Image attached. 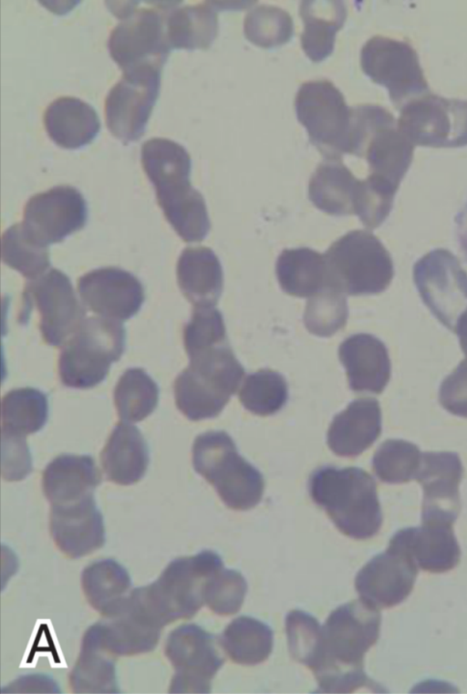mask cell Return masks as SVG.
<instances>
[{"mask_svg": "<svg viewBox=\"0 0 467 694\" xmlns=\"http://www.w3.org/2000/svg\"><path fill=\"white\" fill-rule=\"evenodd\" d=\"M379 610L362 600L335 609L321 627L320 642L308 668L323 693H348L361 687L379 688L364 671L367 651L379 636Z\"/></svg>", "mask_w": 467, "mask_h": 694, "instance_id": "6da1fadb", "label": "cell"}, {"mask_svg": "<svg viewBox=\"0 0 467 694\" xmlns=\"http://www.w3.org/2000/svg\"><path fill=\"white\" fill-rule=\"evenodd\" d=\"M141 163L176 233L188 243L202 241L211 223L202 195L191 184L192 163L186 149L169 139L152 138L142 144Z\"/></svg>", "mask_w": 467, "mask_h": 694, "instance_id": "7a4b0ae2", "label": "cell"}, {"mask_svg": "<svg viewBox=\"0 0 467 694\" xmlns=\"http://www.w3.org/2000/svg\"><path fill=\"white\" fill-rule=\"evenodd\" d=\"M223 567L221 556L211 550L171 561L156 581L130 592L129 605L160 628L191 618L204 603L206 582Z\"/></svg>", "mask_w": 467, "mask_h": 694, "instance_id": "3957f363", "label": "cell"}, {"mask_svg": "<svg viewBox=\"0 0 467 694\" xmlns=\"http://www.w3.org/2000/svg\"><path fill=\"white\" fill-rule=\"evenodd\" d=\"M309 494L337 528L354 539L376 535L382 524V513L373 477L358 467L322 466L308 482Z\"/></svg>", "mask_w": 467, "mask_h": 694, "instance_id": "277c9868", "label": "cell"}, {"mask_svg": "<svg viewBox=\"0 0 467 694\" xmlns=\"http://www.w3.org/2000/svg\"><path fill=\"white\" fill-rule=\"evenodd\" d=\"M174 382L177 408L191 420L218 416L244 376L228 342L198 352Z\"/></svg>", "mask_w": 467, "mask_h": 694, "instance_id": "5b68a950", "label": "cell"}, {"mask_svg": "<svg viewBox=\"0 0 467 694\" xmlns=\"http://www.w3.org/2000/svg\"><path fill=\"white\" fill-rule=\"evenodd\" d=\"M192 465L215 488L227 507L245 511L262 500V473L238 453L227 432L212 430L197 436L192 445Z\"/></svg>", "mask_w": 467, "mask_h": 694, "instance_id": "8992f818", "label": "cell"}, {"mask_svg": "<svg viewBox=\"0 0 467 694\" xmlns=\"http://www.w3.org/2000/svg\"><path fill=\"white\" fill-rule=\"evenodd\" d=\"M125 328L119 321L86 318L66 343L58 362L62 383L70 388H90L103 381L111 364L125 347Z\"/></svg>", "mask_w": 467, "mask_h": 694, "instance_id": "52a82bcc", "label": "cell"}, {"mask_svg": "<svg viewBox=\"0 0 467 694\" xmlns=\"http://www.w3.org/2000/svg\"><path fill=\"white\" fill-rule=\"evenodd\" d=\"M295 107L311 143L326 160H340L343 153H351L352 109L332 82L321 79L302 84Z\"/></svg>", "mask_w": 467, "mask_h": 694, "instance_id": "ba28073f", "label": "cell"}, {"mask_svg": "<svg viewBox=\"0 0 467 694\" xmlns=\"http://www.w3.org/2000/svg\"><path fill=\"white\" fill-rule=\"evenodd\" d=\"M327 285L359 295L381 291L389 274L383 247L370 233L351 231L335 241L324 254Z\"/></svg>", "mask_w": 467, "mask_h": 694, "instance_id": "9c48e42d", "label": "cell"}, {"mask_svg": "<svg viewBox=\"0 0 467 694\" xmlns=\"http://www.w3.org/2000/svg\"><path fill=\"white\" fill-rule=\"evenodd\" d=\"M165 655L173 666L171 693H208L224 662L215 637L195 624L182 625L169 635Z\"/></svg>", "mask_w": 467, "mask_h": 694, "instance_id": "30bf717a", "label": "cell"}, {"mask_svg": "<svg viewBox=\"0 0 467 694\" xmlns=\"http://www.w3.org/2000/svg\"><path fill=\"white\" fill-rule=\"evenodd\" d=\"M161 69L147 67L123 73L105 100L109 130L124 143L139 140L145 131L159 97Z\"/></svg>", "mask_w": 467, "mask_h": 694, "instance_id": "8fae6325", "label": "cell"}, {"mask_svg": "<svg viewBox=\"0 0 467 694\" xmlns=\"http://www.w3.org/2000/svg\"><path fill=\"white\" fill-rule=\"evenodd\" d=\"M109 50L123 73L147 67L161 69L171 48L160 13L150 8L129 13L112 30Z\"/></svg>", "mask_w": 467, "mask_h": 694, "instance_id": "7c38bea8", "label": "cell"}, {"mask_svg": "<svg viewBox=\"0 0 467 694\" xmlns=\"http://www.w3.org/2000/svg\"><path fill=\"white\" fill-rule=\"evenodd\" d=\"M25 297L36 306L42 337L50 346L66 344L86 319V309L70 279L57 269L32 280L25 290Z\"/></svg>", "mask_w": 467, "mask_h": 694, "instance_id": "4fadbf2b", "label": "cell"}, {"mask_svg": "<svg viewBox=\"0 0 467 694\" xmlns=\"http://www.w3.org/2000/svg\"><path fill=\"white\" fill-rule=\"evenodd\" d=\"M87 218L82 194L72 186L59 185L27 201L21 225L30 239L48 247L82 229Z\"/></svg>", "mask_w": 467, "mask_h": 694, "instance_id": "5bb4252c", "label": "cell"}, {"mask_svg": "<svg viewBox=\"0 0 467 694\" xmlns=\"http://www.w3.org/2000/svg\"><path fill=\"white\" fill-rule=\"evenodd\" d=\"M418 568L410 556L389 545L359 570L355 587L367 605L379 610L392 607L412 591Z\"/></svg>", "mask_w": 467, "mask_h": 694, "instance_id": "9a60e30c", "label": "cell"}, {"mask_svg": "<svg viewBox=\"0 0 467 694\" xmlns=\"http://www.w3.org/2000/svg\"><path fill=\"white\" fill-rule=\"evenodd\" d=\"M462 474L463 468L457 453H422L415 477L423 489L422 523H454L461 508L459 484Z\"/></svg>", "mask_w": 467, "mask_h": 694, "instance_id": "2e32d148", "label": "cell"}, {"mask_svg": "<svg viewBox=\"0 0 467 694\" xmlns=\"http://www.w3.org/2000/svg\"><path fill=\"white\" fill-rule=\"evenodd\" d=\"M78 289L91 311L117 321L135 316L145 298L140 280L116 267L99 268L85 274L78 279Z\"/></svg>", "mask_w": 467, "mask_h": 694, "instance_id": "e0dca14e", "label": "cell"}, {"mask_svg": "<svg viewBox=\"0 0 467 694\" xmlns=\"http://www.w3.org/2000/svg\"><path fill=\"white\" fill-rule=\"evenodd\" d=\"M50 533L57 548L71 558L88 555L102 547L105 527L93 494L72 502L52 504Z\"/></svg>", "mask_w": 467, "mask_h": 694, "instance_id": "ac0fdd59", "label": "cell"}, {"mask_svg": "<svg viewBox=\"0 0 467 694\" xmlns=\"http://www.w3.org/2000/svg\"><path fill=\"white\" fill-rule=\"evenodd\" d=\"M389 545L407 554L419 568L430 573L448 572L461 558V549L450 524L422 523L420 527L400 529L390 538Z\"/></svg>", "mask_w": 467, "mask_h": 694, "instance_id": "d6986e66", "label": "cell"}, {"mask_svg": "<svg viewBox=\"0 0 467 694\" xmlns=\"http://www.w3.org/2000/svg\"><path fill=\"white\" fill-rule=\"evenodd\" d=\"M349 387L356 392L381 393L390 377L388 352L381 341L371 335L355 334L338 347Z\"/></svg>", "mask_w": 467, "mask_h": 694, "instance_id": "ffe728a7", "label": "cell"}, {"mask_svg": "<svg viewBox=\"0 0 467 694\" xmlns=\"http://www.w3.org/2000/svg\"><path fill=\"white\" fill-rule=\"evenodd\" d=\"M381 432L379 403L372 398L353 400L337 414L327 430L329 449L339 456H358L369 448Z\"/></svg>", "mask_w": 467, "mask_h": 694, "instance_id": "44dd1931", "label": "cell"}, {"mask_svg": "<svg viewBox=\"0 0 467 694\" xmlns=\"http://www.w3.org/2000/svg\"><path fill=\"white\" fill-rule=\"evenodd\" d=\"M100 482L101 474L90 455L60 454L47 464L42 475L43 492L52 504L90 495Z\"/></svg>", "mask_w": 467, "mask_h": 694, "instance_id": "7402d4cb", "label": "cell"}, {"mask_svg": "<svg viewBox=\"0 0 467 694\" xmlns=\"http://www.w3.org/2000/svg\"><path fill=\"white\" fill-rule=\"evenodd\" d=\"M177 281L195 307L214 306L223 286L222 265L214 252L203 246L185 248L178 260Z\"/></svg>", "mask_w": 467, "mask_h": 694, "instance_id": "603a6c76", "label": "cell"}, {"mask_svg": "<svg viewBox=\"0 0 467 694\" xmlns=\"http://www.w3.org/2000/svg\"><path fill=\"white\" fill-rule=\"evenodd\" d=\"M44 124L50 139L64 149H78L90 143L100 129L94 108L73 97L54 100L44 113Z\"/></svg>", "mask_w": 467, "mask_h": 694, "instance_id": "cb8c5ba5", "label": "cell"}, {"mask_svg": "<svg viewBox=\"0 0 467 694\" xmlns=\"http://www.w3.org/2000/svg\"><path fill=\"white\" fill-rule=\"evenodd\" d=\"M100 458L107 478L120 485L139 482L150 461L143 435L137 427L127 423H119L113 429Z\"/></svg>", "mask_w": 467, "mask_h": 694, "instance_id": "d4e9b609", "label": "cell"}, {"mask_svg": "<svg viewBox=\"0 0 467 694\" xmlns=\"http://www.w3.org/2000/svg\"><path fill=\"white\" fill-rule=\"evenodd\" d=\"M360 182L340 160H326L311 176L308 196L326 213L349 215L355 213Z\"/></svg>", "mask_w": 467, "mask_h": 694, "instance_id": "484cf974", "label": "cell"}, {"mask_svg": "<svg viewBox=\"0 0 467 694\" xmlns=\"http://www.w3.org/2000/svg\"><path fill=\"white\" fill-rule=\"evenodd\" d=\"M107 618L96 624L102 646L112 655L142 654L158 644L161 628L140 616L127 600L118 613Z\"/></svg>", "mask_w": 467, "mask_h": 694, "instance_id": "4316f807", "label": "cell"}, {"mask_svg": "<svg viewBox=\"0 0 467 694\" xmlns=\"http://www.w3.org/2000/svg\"><path fill=\"white\" fill-rule=\"evenodd\" d=\"M304 22L301 47L313 62H320L331 55L337 32L347 18V8L341 1H303L299 9Z\"/></svg>", "mask_w": 467, "mask_h": 694, "instance_id": "83f0119b", "label": "cell"}, {"mask_svg": "<svg viewBox=\"0 0 467 694\" xmlns=\"http://www.w3.org/2000/svg\"><path fill=\"white\" fill-rule=\"evenodd\" d=\"M70 685L78 693L119 692L115 662L101 644L97 624L90 626L83 637Z\"/></svg>", "mask_w": 467, "mask_h": 694, "instance_id": "f1b7e54d", "label": "cell"}, {"mask_svg": "<svg viewBox=\"0 0 467 694\" xmlns=\"http://www.w3.org/2000/svg\"><path fill=\"white\" fill-rule=\"evenodd\" d=\"M275 272L283 291L293 296L310 298L328 286L324 255L307 247L285 249Z\"/></svg>", "mask_w": 467, "mask_h": 694, "instance_id": "f546056e", "label": "cell"}, {"mask_svg": "<svg viewBox=\"0 0 467 694\" xmlns=\"http://www.w3.org/2000/svg\"><path fill=\"white\" fill-rule=\"evenodd\" d=\"M81 581L87 600L105 617L118 613L130 594L129 573L112 559L97 561L87 566Z\"/></svg>", "mask_w": 467, "mask_h": 694, "instance_id": "4dcf8cb0", "label": "cell"}, {"mask_svg": "<svg viewBox=\"0 0 467 694\" xmlns=\"http://www.w3.org/2000/svg\"><path fill=\"white\" fill-rule=\"evenodd\" d=\"M165 32L171 49L209 48L218 32L215 5H186L171 12Z\"/></svg>", "mask_w": 467, "mask_h": 694, "instance_id": "1f68e13d", "label": "cell"}, {"mask_svg": "<svg viewBox=\"0 0 467 694\" xmlns=\"http://www.w3.org/2000/svg\"><path fill=\"white\" fill-rule=\"evenodd\" d=\"M221 644L234 662L255 665L270 656L273 650V630L256 618L242 616L234 618L225 627Z\"/></svg>", "mask_w": 467, "mask_h": 694, "instance_id": "d6a6232c", "label": "cell"}, {"mask_svg": "<svg viewBox=\"0 0 467 694\" xmlns=\"http://www.w3.org/2000/svg\"><path fill=\"white\" fill-rule=\"evenodd\" d=\"M47 418V396L37 388H15L3 397L2 430L26 436L40 430Z\"/></svg>", "mask_w": 467, "mask_h": 694, "instance_id": "836d02e7", "label": "cell"}, {"mask_svg": "<svg viewBox=\"0 0 467 694\" xmlns=\"http://www.w3.org/2000/svg\"><path fill=\"white\" fill-rule=\"evenodd\" d=\"M114 400L122 421L138 422L156 409L159 387L142 368H129L115 387Z\"/></svg>", "mask_w": 467, "mask_h": 694, "instance_id": "e575fe53", "label": "cell"}, {"mask_svg": "<svg viewBox=\"0 0 467 694\" xmlns=\"http://www.w3.org/2000/svg\"><path fill=\"white\" fill-rule=\"evenodd\" d=\"M287 398L288 388L285 378L270 369H261L248 375L239 392L243 406L259 416L278 412Z\"/></svg>", "mask_w": 467, "mask_h": 694, "instance_id": "d590c367", "label": "cell"}, {"mask_svg": "<svg viewBox=\"0 0 467 694\" xmlns=\"http://www.w3.org/2000/svg\"><path fill=\"white\" fill-rule=\"evenodd\" d=\"M2 259L25 277L35 280L50 266L47 246L30 239L21 224L10 226L2 237Z\"/></svg>", "mask_w": 467, "mask_h": 694, "instance_id": "8d00e7d4", "label": "cell"}, {"mask_svg": "<svg viewBox=\"0 0 467 694\" xmlns=\"http://www.w3.org/2000/svg\"><path fill=\"white\" fill-rule=\"evenodd\" d=\"M422 453L413 443L402 440H388L377 450L372 467L380 481L403 483L415 480Z\"/></svg>", "mask_w": 467, "mask_h": 694, "instance_id": "74e56055", "label": "cell"}, {"mask_svg": "<svg viewBox=\"0 0 467 694\" xmlns=\"http://www.w3.org/2000/svg\"><path fill=\"white\" fill-rule=\"evenodd\" d=\"M245 37L253 44L271 48L288 42L294 34V24L285 10L271 5H260L250 11L244 23Z\"/></svg>", "mask_w": 467, "mask_h": 694, "instance_id": "f35d334b", "label": "cell"}, {"mask_svg": "<svg viewBox=\"0 0 467 694\" xmlns=\"http://www.w3.org/2000/svg\"><path fill=\"white\" fill-rule=\"evenodd\" d=\"M348 316L344 294L327 286L307 301L304 323L313 335L330 337L345 326Z\"/></svg>", "mask_w": 467, "mask_h": 694, "instance_id": "ab89813d", "label": "cell"}, {"mask_svg": "<svg viewBox=\"0 0 467 694\" xmlns=\"http://www.w3.org/2000/svg\"><path fill=\"white\" fill-rule=\"evenodd\" d=\"M246 592L247 584L242 574L223 567L206 582L203 600L218 615H234L240 610Z\"/></svg>", "mask_w": 467, "mask_h": 694, "instance_id": "60d3db41", "label": "cell"}, {"mask_svg": "<svg viewBox=\"0 0 467 694\" xmlns=\"http://www.w3.org/2000/svg\"><path fill=\"white\" fill-rule=\"evenodd\" d=\"M226 329L222 313L213 306L195 307L183 330L188 357L226 343Z\"/></svg>", "mask_w": 467, "mask_h": 694, "instance_id": "b9f144b4", "label": "cell"}, {"mask_svg": "<svg viewBox=\"0 0 467 694\" xmlns=\"http://www.w3.org/2000/svg\"><path fill=\"white\" fill-rule=\"evenodd\" d=\"M285 631L291 657L308 667L320 642L318 621L308 613L293 610L286 616Z\"/></svg>", "mask_w": 467, "mask_h": 694, "instance_id": "7bdbcfd3", "label": "cell"}, {"mask_svg": "<svg viewBox=\"0 0 467 694\" xmlns=\"http://www.w3.org/2000/svg\"><path fill=\"white\" fill-rule=\"evenodd\" d=\"M32 471L26 436L2 430V475L6 481L23 480Z\"/></svg>", "mask_w": 467, "mask_h": 694, "instance_id": "ee69618b", "label": "cell"}, {"mask_svg": "<svg viewBox=\"0 0 467 694\" xmlns=\"http://www.w3.org/2000/svg\"><path fill=\"white\" fill-rule=\"evenodd\" d=\"M440 402L451 414L467 418V361L448 376L440 388Z\"/></svg>", "mask_w": 467, "mask_h": 694, "instance_id": "f6af8a7d", "label": "cell"}, {"mask_svg": "<svg viewBox=\"0 0 467 694\" xmlns=\"http://www.w3.org/2000/svg\"><path fill=\"white\" fill-rule=\"evenodd\" d=\"M7 692H57L58 688L53 680L46 676H29L20 678L11 683Z\"/></svg>", "mask_w": 467, "mask_h": 694, "instance_id": "bcb514c9", "label": "cell"}, {"mask_svg": "<svg viewBox=\"0 0 467 694\" xmlns=\"http://www.w3.org/2000/svg\"><path fill=\"white\" fill-rule=\"evenodd\" d=\"M458 236L464 254L467 257V206L462 212H461L457 221Z\"/></svg>", "mask_w": 467, "mask_h": 694, "instance_id": "7dc6e473", "label": "cell"}]
</instances>
